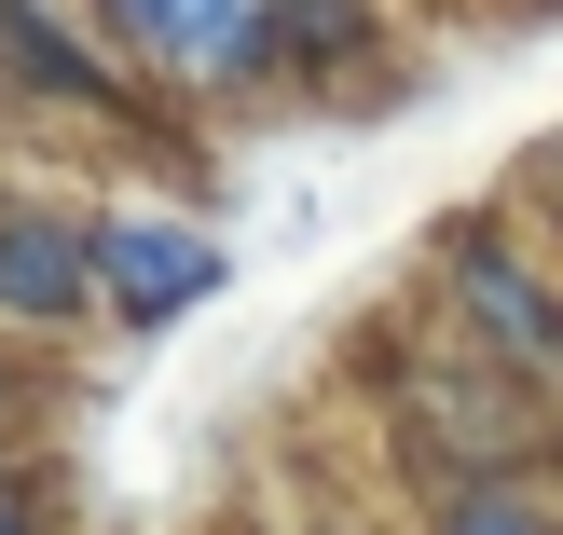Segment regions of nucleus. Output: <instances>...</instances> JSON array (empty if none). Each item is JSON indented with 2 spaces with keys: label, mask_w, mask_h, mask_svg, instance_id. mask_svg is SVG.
Returning <instances> with one entry per match:
<instances>
[{
  "label": "nucleus",
  "mask_w": 563,
  "mask_h": 535,
  "mask_svg": "<svg viewBox=\"0 0 563 535\" xmlns=\"http://www.w3.org/2000/svg\"><path fill=\"white\" fill-rule=\"evenodd\" d=\"M0 535H14V509H0Z\"/></svg>",
  "instance_id": "39448f33"
},
{
  "label": "nucleus",
  "mask_w": 563,
  "mask_h": 535,
  "mask_svg": "<svg viewBox=\"0 0 563 535\" xmlns=\"http://www.w3.org/2000/svg\"><path fill=\"white\" fill-rule=\"evenodd\" d=\"M0 302L14 316H82V234L69 220H42V207L0 220Z\"/></svg>",
  "instance_id": "7ed1b4c3"
},
{
  "label": "nucleus",
  "mask_w": 563,
  "mask_h": 535,
  "mask_svg": "<svg viewBox=\"0 0 563 535\" xmlns=\"http://www.w3.org/2000/svg\"><path fill=\"white\" fill-rule=\"evenodd\" d=\"M82 289H110L124 316H192L220 289V247L179 220H110V234H82Z\"/></svg>",
  "instance_id": "f03ea898"
},
{
  "label": "nucleus",
  "mask_w": 563,
  "mask_h": 535,
  "mask_svg": "<svg viewBox=\"0 0 563 535\" xmlns=\"http://www.w3.org/2000/svg\"><path fill=\"white\" fill-rule=\"evenodd\" d=\"M124 14L137 55H165L179 82H234V69H275V42H289V0H110Z\"/></svg>",
  "instance_id": "f257e3e1"
},
{
  "label": "nucleus",
  "mask_w": 563,
  "mask_h": 535,
  "mask_svg": "<svg viewBox=\"0 0 563 535\" xmlns=\"http://www.w3.org/2000/svg\"><path fill=\"white\" fill-rule=\"evenodd\" d=\"M454 535H537V522H522V509H467Z\"/></svg>",
  "instance_id": "20e7f679"
}]
</instances>
